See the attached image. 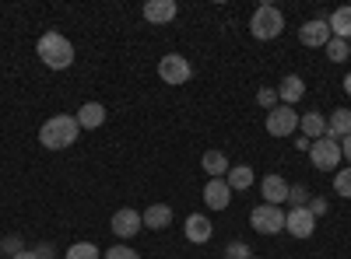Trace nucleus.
I'll return each instance as SVG.
<instances>
[{
	"label": "nucleus",
	"instance_id": "obj_31",
	"mask_svg": "<svg viewBox=\"0 0 351 259\" xmlns=\"http://www.w3.org/2000/svg\"><path fill=\"white\" fill-rule=\"evenodd\" d=\"M306 207H309V214H313V217H319V214H327V210H330V204H327L324 196H316V200H309Z\"/></svg>",
	"mask_w": 351,
	"mask_h": 259
},
{
	"label": "nucleus",
	"instance_id": "obj_15",
	"mask_svg": "<svg viewBox=\"0 0 351 259\" xmlns=\"http://www.w3.org/2000/svg\"><path fill=\"white\" fill-rule=\"evenodd\" d=\"M77 126H84V130H95V126H102L106 123V105L102 102H84L81 109H77Z\"/></svg>",
	"mask_w": 351,
	"mask_h": 259
},
{
	"label": "nucleus",
	"instance_id": "obj_24",
	"mask_svg": "<svg viewBox=\"0 0 351 259\" xmlns=\"http://www.w3.org/2000/svg\"><path fill=\"white\" fill-rule=\"evenodd\" d=\"M324 49H327V60H330V64H344L348 56H351V46H348L344 39H330Z\"/></svg>",
	"mask_w": 351,
	"mask_h": 259
},
{
	"label": "nucleus",
	"instance_id": "obj_13",
	"mask_svg": "<svg viewBox=\"0 0 351 259\" xmlns=\"http://www.w3.org/2000/svg\"><path fill=\"white\" fill-rule=\"evenodd\" d=\"M211 235H215V224L204 217V214H190V217H186V238H190L193 245L211 242Z\"/></svg>",
	"mask_w": 351,
	"mask_h": 259
},
{
	"label": "nucleus",
	"instance_id": "obj_21",
	"mask_svg": "<svg viewBox=\"0 0 351 259\" xmlns=\"http://www.w3.org/2000/svg\"><path fill=\"white\" fill-rule=\"evenodd\" d=\"M327 25H330V36L334 39H351V8H337L330 18H327Z\"/></svg>",
	"mask_w": 351,
	"mask_h": 259
},
{
	"label": "nucleus",
	"instance_id": "obj_20",
	"mask_svg": "<svg viewBox=\"0 0 351 259\" xmlns=\"http://www.w3.org/2000/svg\"><path fill=\"white\" fill-rule=\"evenodd\" d=\"M141 221L148 224L152 232H162V228H169V224H172V210H169L165 204H152L148 210L141 214Z\"/></svg>",
	"mask_w": 351,
	"mask_h": 259
},
{
	"label": "nucleus",
	"instance_id": "obj_27",
	"mask_svg": "<svg viewBox=\"0 0 351 259\" xmlns=\"http://www.w3.org/2000/svg\"><path fill=\"white\" fill-rule=\"evenodd\" d=\"M288 204L291 207H306L309 204V189L306 186H288Z\"/></svg>",
	"mask_w": 351,
	"mask_h": 259
},
{
	"label": "nucleus",
	"instance_id": "obj_28",
	"mask_svg": "<svg viewBox=\"0 0 351 259\" xmlns=\"http://www.w3.org/2000/svg\"><path fill=\"white\" fill-rule=\"evenodd\" d=\"M225 259H250V245L246 242H228L225 245Z\"/></svg>",
	"mask_w": 351,
	"mask_h": 259
},
{
	"label": "nucleus",
	"instance_id": "obj_16",
	"mask_svg": "<svg viewBox=\"0 0 351 259\" xmlns=\"http://www.w3.org/2000/svg\"><path fill=\"white\" fill-rule=\"evenodd\" d=\"M260 193L267 196V204H271V207H281L285 200H288V182H285L281 176H263Z\"/></svg>",
	"mask_w": 351,
	"mask_h": 259
},
{
	"label": "nucleus",
	"instance_id": "obj_26",
	"mask_svg": "<svg viewBox=\"0 0 351 259\" xmlns=\"http://www.w3.org/2000/svg\"><path fill=\"white\" fill-rule=\"evenodd\" d=\"M18 252H25V245H21V238L18 235H8V238H0V256H18Z\"/></svg>",
	"mask_w": 351,
	"mask_h": 259
},
{
	"label": "nucleus",
	"instance_id": "obj_34",
	"mask_svg": "<svg viewBox=\"0 0 351 259\" xmlns=\"http://www.w3.org/2000/svg\"><path fill=\"white\" fill-rule=\"evenodd\" d=\"M14 259H39V256H36V252H18Z\"/></svg>",
	"mask_w": 351,
	"mask_h": 259
},
{
	"label": "nucleus",
	"instance_id": "obj_10",
	"mask_svg": "<svg viewBox=\"0 0 351 259\" xmlns=\"http://www.w3.org/2000/svg\"><path fill=\"white\" fill-rule=\"evenodd\" d=\"M109 228H112V235H116V238H134V235L141 232V228H144V221H141V214H137V210L123 207V210H116V214H112Z\"/></svg>",
	"mask_w": 351,
	"mask_h": 259
},
{
	"label": "nucleus",
	"instance_id": "obj_9",
	"mask_svg": "<svg viewBox=\"0 0 351 259\" xmlns=\"http://www.w3.org/2000/svg\"><path fill=\"white\" fill-rule=\"evenodd\" d=\"M330 39H334V36H330L327 18H313V21H306V25L299 28V42L309 46V49H324Z\"/></svg>",
	"mask_w": 351,
	"mask_h": 259
},
{
	"label": "nucleus",
	"instance_id": "obj_12",
	"mask_svg": "<svg viewBox=\"0 0 351 259\" xmlns=\"http://www.w3.org/2000/svg\"><path fill=\"white\" fill-rule=\"evenodd\" d=\"M228 200H232V189H228L225 179H211L208 186H204V204H208L211 210H225Z\"/></svg>",
	"mask_w": 351,
	"mask_h": 259
},
{
	"label": "nucleus",
	"instance_id": "obj_19",
	"mask_svg": "<svg viewBox=\"0 0 351 259\" xmlns=\"http://www.w3.org/2000/svg\"><path fill=\"white\" fill-rule=\"evenodd\" d=\"M200 168L208 172L211 179H225L232 165H228V158H225L221 151H204V158H200Z\"/></svg>",
	"mask_w": 351,
	"mask_h": 259
},
{
	"label": "nucleus",
	"instance_id": "obj_1",
	"mask_svg": "<svg viewBox=\"0 0 351 259\" xmlns=\"http://www.w3.org/2000/svg\"><path fill=\"white\" fill-rule=\"evenodd\" d=\"M77 133H81V126H77L74 116H49L39 130V140H43L46 151H64L77 140Z\"/></svg>",
	"mask_w": 351,
	"mask_h": 259
},
{
	"label": "nucleus",
	"instance_id": "obj_11",
	"mask_svg": "<svg viewBox=\"0 0 351 259\" xmlns=\"http://www.w3.org/2000/svg\"><path fill=\"white\" fill-rule=\"evenodd\" d=\"M176 14H180L176 0H148V4H144V18L152 25H169V21H176Z\"/></svg>",
	"mask_w": 351,
	"mask_h": 259
},
{
	"label": "nucleus",
	"instance_id": "obj_2",
	"mask_svg": "<svg viewBox=\"0 0 351 259\" xmlns=\"http://www.w3.org/2000/svg\"><path fill=\"white\" fill-rule=\"evenodd\" d=\"M39 56L49 70H67L74 64V46L71 39H64L60 32H43L39 39Z\"/></svg>",
	"mask_w": 351,
	"mask_h": 259
},
{
	"label": "nucleus",
	"instance_id": "obj_25",
	"mask_svg": "<svg viewBox=\"0 0 351 259\" xmlns=\"http://www.w3.org/2000/svg\"><path fill=\"white\" fill-rule=\"evenodd\" d=\"M334 189H337V196L351 200V168H337V176H334Z\"/></svg>",
	"mask_w": 351,
	"mask_h": 259
},
{
	"label": "nucleus",
	"instance_id": "obj_32",
	"mask_svg": "<svg viewBox=\"0 0 351 259\" xmlns=\"http://www.w3.org/2000/svg\"><path fill=\"white\" fill-rule=\"evenodd\" d=\"M32 252H36V256H39V259H56V249H53V245H49V242H39V245H36V249H32Z\"/></svg>",
	"mask_w": 351,
	"mask_h": 259
},
{
	"label": "nucleus",
	"instance_id": "obj_18",
	"mask_svg": "<svg viewBox=\"0 0 351 259\" xmlns=\"http://www.w3.org/2000/svg\"><path fill=\"white\" fill-rule=\"evenodd\" d=\"M299 130H302L306 140L327 137V116H319V112H306V116H299Z\"/></svg>",
	"mask_w": 351,
	"mask_h": 259
},
{
	"label": "nucleus",
	"instance_id": "obj_14",
	"mask_svg": "<svg viewBox=\"0 0 351 259\" xmlns=\"http://www.w3.org/2000/svg\"><path fill=\"white\" fill-rule=\"evenodd\" d=\"M302 95H306V84H302V77H299V74H288V77L278 84V102H281V105H288V109L295 105Z\"/></svg>",
	"mask_w": 351,
	"mask_h": 259
},
{
	"label": "nucleus",
	"instance_id": "obj_22",
	"mask_svg": "<svg viewBox=\"0 0 351 259\" xmlns=\"http://www.w3.org/2000/svg\"><path fill=\"white\" fill-rule=\"evenodd\" d=\"M228 189H250L253 186V168L250 165H236V168H228Z\"/></svg>",
	"mask_w": 351,
	"mask_h": 259
},
{
	"label": "nucleus",
	"instance_id": "obj_33",
	"mask_svg": "<svg viewBox=\"0 0 351 259\" xmlns=\"http://www.w3.org/2000/svg\"><path fill=\"white\" fill-rule=\"evenodd\" d=\"M341 154L351 161V133H348V137H344V144H341Z\"/></svg>",
	"mask_w": 351,
	"mask_h": 259
},
{
	"label": "nucleus",
	"instance_id": "obj_36",
	"mask_svg": "<svg viewBox=\"0 0 351 259\" xmlns=\"http://www.w3.org/2000/svg\"><path fill=\"white\" fill-rule=\"evenodd\" d=\"M250 259H256V256H250Z\"/></svg>",
	"mask_w": 351,
	"mask_h": 259
},
{
	"label": "nucleus",
	"instance_id": "obj_4",
	"mask_svg": "<svg viewBox=\"0 0 351 259\" xmlns=\"http://www.w3.org/2000/svg\"><path fill=\"white\" fill-rule=\"evenodd\" d=\"M341 158H344V154H341V144L330 140V137H319V140L309 144V161H313V168H319V172L337 168Z\"/></svg>",
	"mask_w": 351,
	"mask_h": 259
},
{
	"label": "nucleus",
	"instance_id": "obj_30",
	"mask_svg": "<svg viewBox=\"0 0 351 259\" xmlns=\"http://www.w3.org/2000/svg\"><path fill=\"white\" fill-rule=\"evenodd\" d=\"M106 259H141V256L127 245H112V249H106Z\"/></svg>",
	"mask_w": 351,
	"mask_h": 259
},
{
	"label": "nucleus",
	"instance_id": "obj_3",
	"mask_svg": "<svg viewBox=\"0 0 351 259\" xmlns=\"http://www.w3.org/2000/svg\"><path fill=\"white\" fill-rule=\"evenodd\" d=\"M281 28H285V14H281L274 4H260V8L253 11V18H250V32H253V39H260V42L278 39Z\"/></svg>",
	"mask_w": 351,
	"mask_h": 259
},
{
	"label": "nucleus",
	"instance_id": "obj_6",
	"mask_svg": "<svg viewBox=\"0 0 351 259\" xmlns=\"http://www.w3.org/2000/svg\"><path fill=\"white\" fill-rule=\"evenodd\" d=\"M250 224L256 228L260 235H278V232H285V210L263 204V207H256V210L250 214Z\"/></svg>",
	"mask_w": 351,
	"mask_h": 259
},
{
	"label": "nucleus",
	"instance_id": "obj_29",
	"mask_svg": "<svg viewBox=\"0 0 351 259\" xmlns=\"http://www.w3.org/2000/svg\"><path fill=\"white\" fill-rule=\"evenodd\" d=\"M256 102L271 112V109H278V92H274V88H260V92H256Z\"/></svg>",
	"mask_w": 351,
	"mask_h": 259
},
{
	"label": "nucleus",
	"instance_id": "obj_17",
	"mask_svg": "<svg viewBox=\"0 0 351 259\" xmlns=\"http://www.w3.org/2000/svg\"><path fill=\"white\" fill-rule=\"evenodd\" d=\"M348 133H351V109H334L327 116V137L341 144Z\"/></svg>",
	"mask_w": 351,
	"mask_h": 259
},
{
	"label": "nucleus",
	"instance_id": "obj_8",
	"mask_svg": "<svg viewBox=\"0 0 351 259\" xmlns=\"http://www.w3.org/2000/svg\"><path fill=\"white\" fill-rule=\"evenodd\" d=\"M285 232L291 238H309L316 232V217L309 214V207H291L285 214Z\"/></svg>",
	"mask_w": 351,
	"mask_h": 259
},
{
	"label": "nucleus",
	"instance_id": "obj_23",
	"mask_svg": "<svg viewBox=\"0 0 351 259\" xmlns=\"http://www.w3.org/2000/svg\"><path fill=\"white\" fill-rule=\"evenodd\" d=\"M99 256H102V249L95 242H74L64 259H99Z\"/></svg>",
	"mask_w": 351,
	"mask_h": 259
},
{
	"label": "nucleus",
	"instance_id": "obj_35",
	"mask_svg": "<svg viewBox=\"0 0 351 259\" xmlns=\"http://www.w3.org/2000/svg\"><path fill=\"white\" fill-rule=\"evenodd\" d=\"M344 92H348V95H351V74H348V77H344Z\"/></svg>",
	"mask_w": 351,
	"mask_h": 259
},
{
	"label": "nucleus",
	"instance_id": "obj_5",
	"mask_svg": "<svg viewBox=\"0 0 351 259\" xmlns=\"http://www.w3.org/2000/svg\"><path fill=\"white\" fill-rule=\"evenodd\" d=\"M190 74H193V67H190L186 56H180V53H169V56H162V60H158V77L165 84H186Z\"/></svg>",
	"mask_w": 351,
	"mask_h": 259
},
{
	"label": "nucleus",
	"instance_id": "obj_7",
	"mask_svg": "<svg viewBox=\"0 0 351 259\" xmlns=\"http://www.w3.org/2000/svg\"><path fill=\"white\" fill-rule=\"evenodd\" d=\"M299 130V112H291L288 105H278L267 112V133L271 137H291Z\"/></svg>",
	"mask_w": 351,
	"mask_h": 259
}]
</instances>
